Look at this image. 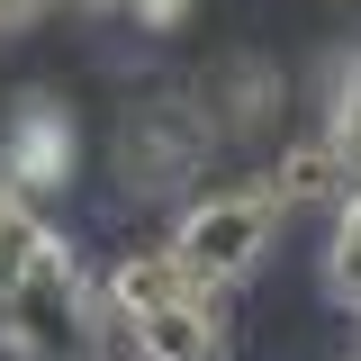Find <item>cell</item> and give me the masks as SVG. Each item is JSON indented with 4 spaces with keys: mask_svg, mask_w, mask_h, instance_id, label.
I'll return each mask as SVG.
<instances>
[{
    "mask_svg": "<svg viewBox=\"0 0 361 361\" xmlns=\"http://www.w3.org/2000/svg\"><path fill=\"white\" fill-rule=\"evenodd\" d=\"M109 298H118V325L145 361H217L226 353V289L190 280L172 253H127Z\"/></svg>",
    "mask_w": 361,
    "mask_h": 361,
    "instance_id": "obj_1",
    "label": "cell"
},
{
    "mask_svg": "<svg viewBox=\"0 0 361 361\" xmlns=\"http://www.w3.org/2000/svg\"><path fill=\"white\" fill-rule=\"evenodd\" d=\"M271 235H280V190H217V199H199L190 217L172 226V253L190 280H208V289H235V280H253L271 253Z\"/></svg>",
    "mask_w": 361,
    "mask_h": 361,
    "instance_id": "obj_2",
    "label": "cell"
},
{
    "mask_svg": "<svg viewBox=\"0 0 361 361\" xmlns=\"http://www.w3.org/2000/svg\"><path fill=\"white\" fill-rule=\"evenodd\" d=\"M0 316L37 343V353H63L73 343V316H82V280H73V253L54 244V235H37L27 253H18V271H9V289H0Z\"/></svg>",
    "mask_w": 361,
    "mask_h": 361,
    "instance_id": "obj_3",
    "label": "cell"
},
{
    "mask_svg": "<svg viewBox=\"0 0 361 361\" xmlns=\"http://www.w3.org/2000/svg\"><path fill=\"white\" fill-rule=\"evenodd\" d=\"M0 172L18 180V190H63V172H73V127L54 109H27L18 135H9V154H0Z\"/></svg>",
    "mask_w": 361,
    "mask_h": 361,
    "instance_id": "obj_4",
    "label": "cell"
},
{
    "mask_svg": "<svg viewBox=\"0 0 361 361\" xmlns=\"http://www.w3.org/2000/svg\"><path fill=\"white\" fill-rule=\"evenodd\" d=\"M343 180H353V172H343V154L316 135V145H298V154L280 163V180H271V190H280V208H289V199H325V190H343Z\"/></svg>",
    "mask_w": 361,
    "mask_h": 361,
    "instance_id": "obj_5",
    "label": "cell"
},
{
    "mask_svg": "<svg viewBox=\"0 0 361 361\" xmlns=\"http://www.w3.org/2000/svg\"><path fill=\"white\" fill-rule=\"evenodd\" d=\"M325 271H334L343 298H361V190L334 199V253H325Z\"/></svg>",
    "mask_w": 361,
    "mask_h": 361,
    "instance_id": "obj_6",
    "label": "cell"
},
{
    "mask_svg": "<svg viewBox=\"0 0 361 361\" xmlns=\"http://www.w3.org/2000/svg\"><path fill=\"white\" fill-rule=\"evenodd\" d=\"M325 145L343 154V172H361V63L334 82V118H325Z\"/></svg>",
    "mask_w": 361,
    "mask_h": 361,
    "instance_id": "obj_7",
    "label": "cell"
},
{
    "mask_svg": "<svg viewBox=\"0 0 361 361\" xmlns=\"http://www.w3.org/2000/svg\"><path fill=\"white\" fill-rule=\"evenodd\" d=\"M37 235H45V226L27 217V208H18V180L0 172V289H9V271H18V253H27Z\"/></svg>",
    "mask_w": 361,
    "mask_h": 361,
    "instance_id": "obj_8",
    "label": "cell"
},
{
    "mask_svg": "<svg viewBox=\"0 0 361 361\" xmlns=\"http://www.w3.org/2000/svg\"><path fill=\"white\" fill-rule=\"evenodd\" d=\"M353 325H361V298H353Z\"/></svg>",
    "mask_w": 361,
    "mask_h": 361,
    "instance_id": "obj_9",
    "label": "cell"
}]
</instances>
